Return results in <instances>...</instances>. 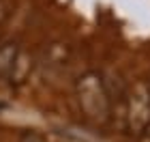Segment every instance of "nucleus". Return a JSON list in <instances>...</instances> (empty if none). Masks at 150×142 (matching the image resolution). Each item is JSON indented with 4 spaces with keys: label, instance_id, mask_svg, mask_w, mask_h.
<instances>
[{
    "label": "nucleus",
    "instance_id": "f257e3e1",
    "mask_svg": "<svg viewBox=\"0 0 150 142\" xmlns=\"http://www.w3.org/2000/svg\"><path fill=\"white\" fill-rule=\"evenodd\" d=\"M24 142H41V140H39L37 136H26V138H24Z\"/></svg>",
    "mask_w": 150,
    "mask_h": 142
}]
</instances>
